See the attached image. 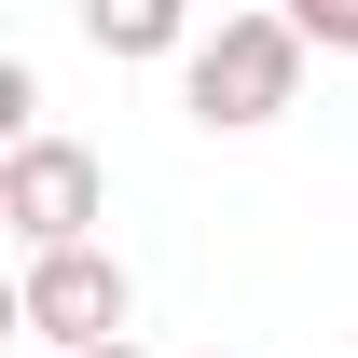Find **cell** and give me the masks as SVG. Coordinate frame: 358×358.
I'll list each match as a JSON object with an SVG mask.
<instances>
[{
  "mask_svg": "<svg viewBox=\"0 0 358 358\" xmlns=\"http://www.w3.org/2000/svg\"><path fill=\"white\" fill-rule=\"evenodd\" d=\"M179 96H193L207 138L275 124V110L303 96V28H289V14H221V28L193 42V69H179Z\"/></svg>",
  "mask_w": 358,
  "mask_h": 358,
  "instance_id": "6da1fadb",
  "label": "cell"
},
{
  "mask_svg": "<svg viewBox=\"0 0 358 358\" xmlns=\"http://www.w3.org/2000/svg\"><path fill=\"white\" fill-rule=\"evenodd\" d=\"M14 317L42 331L55 358H96V345H138V275L110 248H42V262H14Z\"/></svg>",
  "mask_w": 358,
  "mask_h": 358,
  "instance_id": "7a4b0ae2",
  "label": "cell"
},
{
  "mask_svg": "<svg viewBox=\"0 0 358 358\" xmlns=\"http://www.w3.org/2000/svg\"><path fill=\"white\" fill-rule=\"evenodd\" d=\"M96 207H110V166H96L83 138H28V152H0V221H14L28 262H42V248H96Z\"/></svg>",
  "mask_w": 358,
  "mask_h": 358,
  "instance_id": "3957f363",
  "label": "cell"
},
{
  "mask_svg": "<svg viewBox=\"0 0 358 358\" xmlns=\"http://www.w3.org/2000/svg\"><path fill=\"white\" fill-rule=\"evenodd\" d=\"M83 42H96V55H124V69H152V55H179V69H193V42H207V28H193L179 0H96Z\"/></svg>",
  "mask_w": 358,
  "mask_h": 358,
  "instance_id": "277c9868",
  "label": "cell"
},
{
  "mask_svg": "<svg viewBox=\"0 0 358 358\" xmlns=\"http://www.w3.org/2000/svg\"><path fill=\"white\" fill-rule=\"evenodd\" d=\"M289 28H303V55H358V0H289Z\"/></svg>",
  "mask_w": 358,
  "mask_h": 358,
  "instance_id": "5b68a950",
  "label": "cell"
},
{
  "mask_svg": "<svg viewBox=\"0 0 358 358\" xmlns=\"http://www.w3.org/2000/svg\"><path fill=\"white\" fill-rule=\"evenodd\" d=\"M96 358H152V345H96Z\"/></svg>",
  "mask_w": 358,
  "mask_h": 358,
  "instance_id": "8992f818",
  "label": "cell"
},
{
  "mask_svg": "<svg viewBox=\"0 0 358 358\" xmlns=\"http://www.w3.org/2000/svg\"><path fill=\"white\" fill-rule=\"evenodd\" d=\"M207 358H221V345H207Z\"/></svg>",
  "mask_w": 358,
  "mask_h": 358,
  "instance_id": "52a82bcc",
  "label": "cell"
}]
</instances>
